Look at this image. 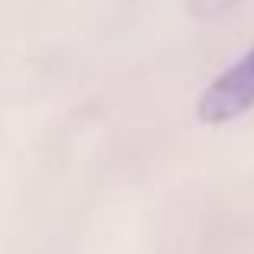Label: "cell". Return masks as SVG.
Returning <instances> with one entry per match:
<instances>
[{
  "label": "cell",
  "mask_w": 254,
  "mask_h": 254,
  "mask_svg": "<svg viewBox=\"0 0 254 254\" xmlns=\"http://www.w3.org/2000/svg\"><path fill=\"white\" fill-rule=\"evenodd\" d=\"M254 110V45L222 71L196 97V119L203 126H229Z\"/></svg>",
  "instance_id": "6da1fadb"
},
{
  "label": "cell",
  "mask_w": 254,
  "mask_h": 254,
  "mask_svg": "<svg viewBox=\"0 0 254 254\" xmlns=\"http://www.w3.org/2000/svg\"><path fill=\"white\" fill-rule=\"evenodd\" d=\"M232 0H196V13H216L222 6H229Z\"/></svg>",
  "instance_id": "7a4b0ae2"
}]
</instances>
